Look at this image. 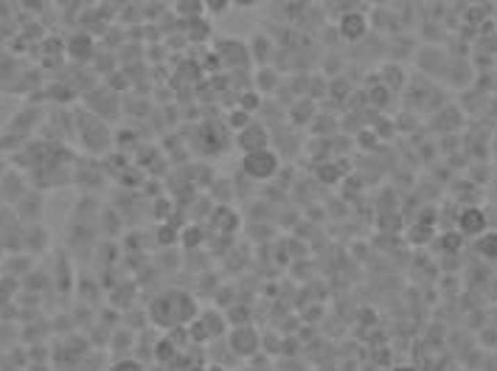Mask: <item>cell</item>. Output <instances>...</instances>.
Wrapping results in <instances>:
<instances>
[{
	"instance_id": "9",
	"label": "cell",
	"mask_w": 497,
	"mask_h": 371,
	"mask_svg": "<svg viewBox=\"0 0 497 371\" xmlns=\"http://www.w3.org/2000/svg\"><path fill=\"white\" fill-rule=\"evenodd\" d=\"M256 104H259V96L253 93V96H242V110H256Z\"/></svg>"
},
{
	"instance_id": "10",
	"label": "cell",
	"mask_w": 497,
	"mask_h": 371,
	"mask_svg": "<svg viewBox=\"0 0 497 371\" xmlns=\"http://www.w3.org/2000/svg\"><path fill=\"white\" fill-rule=\"evenodd\" d=\"M115 371H140V365H135V363H118Z\"/></svg>"
},
{
	"instance_id": "1",
	"label": "cell",
	"mask_w": 497,
	"mask_h": 371,
	"mask_svg": "<svg viewBox=\"0 0 497 371\" xmlns=\"http://www.w3.org/2000/svg\"><path fill=\"white\" fill-rule=\"evenodd\" d=\"M149 318H152V324H158L163 329L183 326V324H191L197 318V304H194V299H191L188 292L166 290V292H161L158 299L152 301Z\"/></svg>"
},
{
	"instance_id": "11",
	"label": "cell",
	"mask_w": 497,
	"mask_h": 371,
	"mask_svg": "<svg viewBox=\"0 0 497 371\" xmlns=\"http://www.w3.org/2000/svg\"><path fill=\"white\" fill-rule=\"evenodd\" d=\"M396 371H413V368H396Z\"/></svg>"
},
{
	"instance_id": "7",
	"label": "cell",
	"mask_w": 497,
	"mask_h": 371,
	"mask_svg": "<svg viewBox=\"0 0 497 371\" xmlns=\"http://www.w3.org/2000/svg\"><path fill=\"white\" fill-rule=\"evenodd\" d=\"M475 248H478V253H480L483 259L497 262V231H486V234H480L478 242H475Z\"/></svg>"
},
{
	"instance_id": "8",
	"label": "cell",
	"mask_w": 497,
	"mask_h": 371,
	"mask_svg": "<svg viewBox=\"0 0 497 371\" xmlns=\"http://www.w3.org/2000/svg\"><path fill=\"white\" fill-rule=\"evenodd\" d=\"M90 48H93V40L88 34H76V37L67 40V51L74 54V56H79V59H85L90 54Z\"/></svg>"
},
{
	"instance_id": "2",
	"label": "cell",
	"mask_w": 497,
	"mask_h": 371,
	"mask_svg": "<svg viewBox=\"0 0 497 371\" xmlns=\"http://www.w3.org/2000/svg\"><path fill=\"white\" fill-rule=\"evenodd\" d=\"M242 172L253 180H270L278 172V158L270 150H259V152H247L242 161Z\"/></svg>"
},
{
	"instance_id": "5",
	"label": "cell",
	"mask_w": 497,
	"mask_h": 371,
	"mask_svg": "<svg viewBox=\"0 0 497 371\" xmlns=\"http://www.w3.org/2000/svg\"><path fill=\"white\" fill-rule=\"evenodd\" d=\"M458 226H461V234L480 237V234H486V214L480 208H466L458 219Z\"/></svg>"
},
{
	"instance_id": "4",
	"label": "cell",
	"mask_w": 497,
	"mask_h": 371,
	"mask_svg": "<svg viewBox=\"0 0 497 371\" xmlns=\"http://www.w3.org/2000/svg\"><path fill=\"white\" fill-rule=\"evenodd\" d=\"M267 141H270V135H267V129L259 127V124H247V127L239 129V146L245 150V155H247V152L267 150Z\"/></svg>"
},
{
	"instance_id": "3",
	"label": "cell",
	"mask_w": 497,
	"mask_h": 371,
	"mask_svg": "<svg viewBox=\"0 0 497 371\" xmlns=\"http://www.w3.org/2000/svg\"><path fill=\"white\" fill-rule=\"evenodd\" d=\"M228 343H231L234 354H239V357H253L261 349V338H259V332L250 324L234 326V332L228 335Z\"/></svg>"
},
{
	"instance_id": "6",
	"label": "cell",
	"mask_w": 497,
	"mask_h": 371,
	"mask_svg": "<svg viewBox=\"0 0 497 371\" xmlns=\"http://www.w3.org/2000/svg\"><path fill=\"white\" fill-rule=\"evenodd\" d=\"M340 34L351 42H357L363 34H366V17L357 15V12H351V15H343L340 17Z\"/></svg>"
}]
</instances>
